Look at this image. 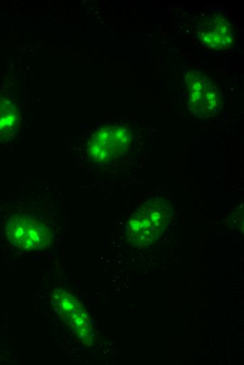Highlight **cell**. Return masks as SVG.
<instances>
[{"instance_id":"6da1fadb","label":"cell","mask_w":244,"mask_h":365,"mask_svg":"<svg viewBox=\"0 0 244 365\" xmlns=\"http://www.w3.org/2000/svg\"><path fill=\"white\" fill-rule=\"evenodd\" d=\"M170 214L169 203L164 198L155 197L147 201L127 220V241L137 247L151 245L165 232Z\"/></svg>"},{"instance_id":"7a4b0ae2","label":"cell","mask_w":244,"mask_h":365,"mask_svg":"<svg viewBox=\"0 0 244 365\" xmlns=\"http://www.w3.org/2000/svg\"><path fill=\"white\" fill-rule=\"evenodd\" d=\"M132 131L123 126L100 127L91 135L88 145L89 157L97 164H107L123 157L133 142Z\"/></svg>"},{"instance_id":"3957f363","label":"cell","mask_w":244,"mask_h":365,"mask_svg":"<svg viewBox=\"0 0 244 365\" xmlns=\"http://www.w3.org/2000/svg\"><path fill=\"white\" fill-rule=\"evenodd\" d=\"M190 112L201 119L216 115L222 103V93L216 84L200 71H191L185 75Z\"/></svg>"},{"instance_id":"277c9868","label":"cell","mask_w":244,"mask_h":365,"mask_svg":"<svg viewBox=\"0 0 244 365\" xmlns=\"http://www.w3.org/2000/svg\"><path fill=\"white\" fill-rule=\"evenodd\" d=\"M5 232L11 244L25 251L42 250L52 243L47 225L25 215H14L7 221Z\"/></svg>"},{"instance_id":"5b68a950","label":"cell","mask_w":244,"mask_h":365,"mask_svg":"<svg viewBox=\"0 0 244 365\" xmlns=\"http://www.w3.org/2000/svg\"><path fill=\"white\" fill-rule=\"evenodd\" d=\"M50 301L55 312L77 338L86 345L90 344L93 339V328L80 300L71 292L58 288L52 292Z\"/></svg>"},{"instance_id":"8992f818","label":"cell","mask_w":244,"mask_h":365,"mask_svg":"<svg viewBox=\"0 0 244 365\" xmlns=\"http://www.w3.org/2000/svg\"><path fill=\"white\" fill-rule=\"evenodd\" d=\"M198 39L206 46L222 50L233 43V30L229 20L221 14L206 16L197 26Z\"/></svg>"},{"instance_id":"52a82bcc","label":"cell","mask_w":244,"mask_h":365,"mask_svg":"<svg viewBox=\"0 0 244 365\" xmlns=\"http://www.w3.org/2000/svg\"><path fill=\"white\" fill-rule=\"evenodd\" d=\"M20 127V110L17 103L8 97H0V142L13 140Z\"/></svg>"}]
</instances>
